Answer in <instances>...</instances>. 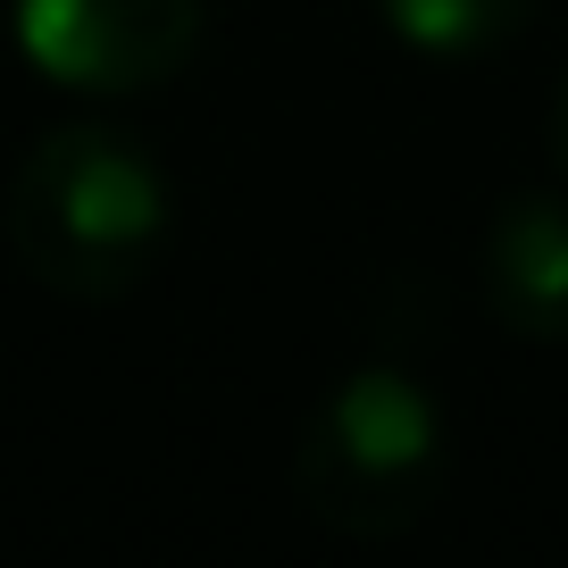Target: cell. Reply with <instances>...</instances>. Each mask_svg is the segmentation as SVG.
I'll return each instance as SVG.
<instances>
[{
  "mask_svg": "<svg viewBox=\"0 0 568 568\" xmlns=\"http://www.w3.org/2000/svg\"><path fill=\"white\" fill-rule=\"evenodd\" d=\"M0 226L18 267L59 302H125L168 251L176 193L160 160L109 118H68L9 176Z\"/></svg>",
  "mask_w": 568,
  "mask_h": 568,
  "instance_id": "6da1fadb",
  "label": "cell"
},
{
  "mask_svg": "<svg viewBox=\"0 0 568 568\" xmlns=\"http://www.w3.org/2000/svg\"><path fill=\"white\" fill-rule=\"evenodd\" d=\"M452 468V435L435 393L393 359L335 376L318 393V409L302 418L293 444V494L318 527L352 535V544H393L409 535Z\"/></svg>",
  "mask_w": 568,
  "mask_h": 568,
  "instance_id": "7a4b0ae2",
  "label": "cell"
},
{
  "mask_svg": "<svg viewBox=\"0 0 568 568\" xmlns=\"http://www.w3.org/2000/svg\"><path fill=\"white\" fill-rule=\"evenodd\" d=\"M9 34L59 92L125 101L201 51V0H9Z\"/></svg>",
  "mask_w": 568,
  "mask_h": 568,
  "instance_id": "3957f363",
  "label": "cell"
},
{
  "mask_svg": "<svg viewBox=\"0 0 568 568\" xmlns=\"http://www.w3.org/2000/svg\"><path fill=\"white\" fill-rule=\"evenodd\" d=\"M485 310L527 343H568V201L510 193L485 226Z\"/></svg>",
  "mask_w": 568,
  "mask_h": 568,
  "instance_id": "277c9868",
  "label": "cell"
},
{
  "mask_svg": "<svg viewBox=\"0 0 568 568\" xmlns=\"http://www.w3.org/2000/svg\"><path fill=\"white\" fill-rule=\"evenodd\" d=\"M376 18L418 59H485L535 18V0H376Z\"/></svg>",
  "mask_w": 568,
  "mask_h": 568,
  "instance_id": "5b68a950",
  "label": "cell"
},
{
  "mask_svg": "<svg viewBox=\"0 0 568 568\" xmlns=\"http://www.w3.org/2000/svg\"><path fill=\"white\" fill-rule=\"evenodd\" d=\"M544 134H551V168L568 176V75H560V92H551V125Z\"/></svg>",
  "mask_w": 568,
  "mask_h": 568,
  "instance_id": "8992f818",
  "label": "cell"
}]
</instances>
